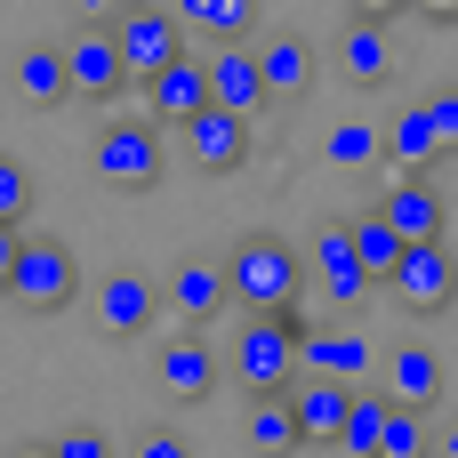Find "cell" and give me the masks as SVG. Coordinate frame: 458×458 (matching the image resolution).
I'll use <instances>...</instances> for the list:
<instances>
[{
  "mask_svg": "<svg viewBox=\"0 0 458 458\" xmlns=\"http://www.w3.org/2000/svg\"><path fill=\"white\" fill-rule=\"evenodd\" d=\"M298 282H306V258L290 242H274V233H242L225 250V306H242V314L298 306Z\"/></svg>",
  "mask_w": 458,
  "mask_h": 458,
  "instance_id": "6da1fadb",
  "label": "cell"
},
{
  "mask_svg": "<svg viewBox=\"0 0 458 458\" xmlns=\"http://www.w3.org/2000/svg\"><path fill=\"white\" fill-rule=\"evenodd\" d=\"M298 338H306V322H298V306H282V314H242V338H233V378H242V394H290V378H298Z\"/></svg>",
  "mask_w": 458,
  "mask_h": 458,
  "instance_id": "7a4b0ae2",
  "label": "cell"
},
{
  "mask_svg": "<svg viewBox=\"0 0 458 458\" xmlns=\"http://www.w3.org/2000/svg\"><path fill=\"white\" fill-rule=\"evenodd\" d=\"M89 169H97L113 193H153V185H161V121H145V113L105 121L97 145H89Z\"/></svg>",
  "mask_w": 458,
  "mask_h": 458,
  "instance_id": "3957f363",
  "label": "cell"
},
{
  "mask_svg": "<svg viewBox=\"0 0 458 458\" xmlns=\"http://www.w3.org/2000/svg\"><path fill=\"white\" fill-rule=\"evenodd\" d=\"M8 290H16V306H32V314H64V306L81 298L72 242H56V233H24V242H16V266H8Z\"/></svg>",
  "mask_w": 458,
  "mask_h": 458,
  "instance_id": "277c9868",
  "label": "cell"
},
{
  "mask_svg": "<svg viewBox=\"0 0 458 458\" xmlns=\"http://www.w3.org/2000/svg\"><path fill=\"white\" fill-rule=\"evenodd\" d=\"M105 32H113V48H121V72H129V81H153V72L185 48V24H177L161 0H121V8L105 16Z\"/></svg>",
  "mask_w": 458,
  "mask_h": 458,
  "instance_id": "5b68a950",
  "label": "cell"
},
{
  "mask_svg": "<svg viewBox=\"0 0 458 458\" xmlns=\"http://www.w3.org/2000/svg\"><path fill=\"white\" fill-rule=\"evenodd\" d=\"M386 290L403 298V314H451V306H458V258H451V242H403V258L386 266Z\"/></svg>",
  "mask_w": 458,
  "mask_h": 458,
  "instance_id": "8992f818",
  "label": "cell"
},
{
  "mask_svg": "<svg viewBox=\"0 0 458 458\" xmlns=\"http://www.w3.org/2000/svg\"><path fill=\"white\" fill-rule=\"evenodd\" d=\"M177 145H185V161H193L201 177H233V169L250 161V113L201 105V113H185V121H177Z\"/></svg>",
  "mask_w": 458,
  "mask_h": 458,
  "instance_id": "52a82bcc",
  "label": "cell"
},
{
  "mask_svg": "<svg viewBox=\"0 0 458 458\" xmlns=\"http://www.w3.org/2000/svg\"><path fill=\"white\" fill-rule=\"evenodd\" d=\"M89 314H97L105 338H145L153 314H161V282H145L137 266H113V274L89 290Z\"/></svg>",
  "mask_w": 458,
  "mask_h": 458,
  "instance_id": "ba28073f",
  "label": "cell"
},
{
  "mask_svg": "<svg viewBox=\"0 0 458 458\" xmlns=\"http://www.w3.org/2000/svg\"><path fill=\"white\" fill-rule=\"evenodd\" d=\"M64 89H72V97H97V105L129 89L121 48H113V32H105V24H81V32L64 40Z\"/></svg>",
  "mask_w": 458,
  "mask_h": 458,
  "instance_id": "9c48e42d",
  "label": "cell"
},
{
  "mask_svg": "<svg viewBox=\"0 0 458 458\" xmlns=\"http://www.w3.org/2000/svg\"><path fill=\"white\" fill-rule=\"evenodd\" d=\"M378 217H386L403 242H443V225H451V209H443V193H435L427 169H403V177L378 193Z\"/></svg>",
  "mask_w": 458,
  "mask_h": 458,
  "instance_id": "30bf717a",
  "label": "cell"
},
{
  "mask_svg": "<svg viewBox=\"0 0 458 458\" xmlns=\"http://www.w3.org/2000/svg\"><path fill=\"white\" fill-rule=\"evenodd\" d=\"M298 258H306V274L322 282V298H330L338 314H346V306H362V290H370V274H362V258H354V242H346V225H322V233H314V242H306Z\"/></svg>",
  "mask_w": 458,
  "mask_h": 458,
  "instance_id": "8fae6325",
  "label": "cell"
},
{
  "mask_svg": "<svg viewBox=\"0 0 458 458\" xmlns=\"http://www.w3.org/2000/svg\"><path fill=\"white\" fill-rule=\"evenodd\" d=\"M153 378H161L169 403H201V394H217V346L201 330H185V338H169L153 354Z\"/></svg>",
  "mask_w": 458,
  "mask_h": 458,
  "instance_id": "7c38bea8",
  "label": "cell"
},
{
  "mask_svg": "<svg viewBox=\"0 0 458 458\" xmlns=\"http://www.w3.org/2000/svg\"><path fill=\"white\" fill-rule=\"evenodd\" d=\"M346 378H322V370H298L290 378V419H298V443H338V427H346Z\"/></svg>",
  "mask_w": 458,
  "mask_h": 458,
  "instance_id": "4fadbf2b",
  "label": "cell"
},
{
  "mask_svg": "<svg viewBox=\"0 0 458 458\" xmlns=\"http://www.w3.org/2000/svg\"><path fill=\"white\" fill-rule=\"evenodd\" d=\"M145 97H153V113H145V121H169V129H177L185 113H201V105H209V56L177 48V56L145 81Z\"/></svg>",
  "mask_w": 458,
  "mask_h": 458,
  "instance_id": "5bb4252c",
  "label": "cell"
},
{
  "mask_svg": "<svg viewBox=\"0 0 458 458\" xmlns=\"http://www.w3.org/2000/svg\"><path fill=\"white\" fill-rule=\"evenodd\" d=\"M161 306H169L185 330L217 322V306H225V266H209V258H177L169 282H161Z\"/></svg>",
  "mask_w": 458,
  "mask_h": 458,
  "instance_id": "9a60e30c",
  "label": "cell"
},
{
  "mask_svg": "<svg viewBox=\"0 0 458 458\" xmlns=\"http://www.w3.org/2000/svg\"><path fill=\"white\" fill-rule=\"evenodd\" d=\"M209 105H225V113H258L266 105V72H258V48L250 40H225L209 56Z\"/></svg>",
  "mask_w": 458,
  "mask_h": 458,
  "instance_id": "2e32d148",
  "label": "cell"
},
{
  "mask_svg": "<svg viewBox=\"0 0 458 458\" xmlns=\"http://www.w3.org/2000/svg\"><path fill=\"white\" fill-rule=\"evenodd\" d=\"M298 370H322V378L362 386L370 378V338H354V330H306L298 338Z\"/></svg>",
  "mask_w": 458,
  "mask_h": 458,
  "instance_id": "e0dca14e",
  "label": "cell"
},
{
  "mask_svg": "<svg viewBox=\"0 0 458 458\" xmlns=\"http://www.w3.org/2000/svg\"><path fill=\"white\" fill-rule=\"evenodd\" d=\"M443 354L435 346H403L394 362H386V403H403V411H435L443 403Z\"/></svg>",
  "mask_w": 458,
  "mask_h": 458,
  "instance_id": "ac0fdd59",
  "label": "cell"
},
{
  "mask_svg": "<svg viewBox=\"0 0 458 458\" xmlns=\"http://www.w3.org/2000/svg\"><path fill=\"white\" fill-rule=\"evenodd\" d=\"M250 48H258L266 97H306V89H314V40H298V32H274V40H250Z\"/></svg>",
  "mask_w": 458,
  "mask_h": 458,
  "instance_id": "d6986e66",
  "label": "cell"
},
{
  "mask_svg": "<svg viewBox=\"0 0 458 458\" xmlns=\"http://www.w3.org/2000/svg\"><path fill=\"white\" fill-rule=\"evenodd\" d=\"M242 443H250V458H290V451H298V419H290V403H282V394H250V411H242Z\"/></svg>",
  "mask_w": 458,
  "mask_h": 458,
  "instance_id": "ffe728a7",
  "label": "cell"
},
{
  "mask_svg": "<svg viewBox=\"0 0 458 458\" xmlns=\"http://www.w3.org/2000/svg\"><path fill=\"white\" fill-rule=\"evenodd\" d=\"M169 16L185 32H209V40H250L258 32V0H169Z\"/></svg>",
  "mask_w": 458,
  "mask_h": 458,
  "instance_id": "44dd1931",
  "label": "cell"
},
{
  "mask_svg": "<svg viewBox=\"0 0 458 458\" xmlns=\"http://www.w3.org/2000/svg\"><path fill=\"white\" fill-rule=\"evenodd\" d=\"M16 89H24V105H40V113H56L72 89H64V48H48V40H32V48H16Z\"/></svg>",
  "mask_w": 458,
  "mask_h": 458,
  "instance_id": "7402d4cb",
  "label": "cell"
},
{
  "mask_svg": "<svg viewBox=\"0 0 458 458\" xmlns=\"http://www.w3.org/2000/svg\"><path fill=\"white\" fill-rule=\"evenodd\" d=\"M394 72V40H386V24L378 16H362V24H346V81H362V89H378Z\"/></svg>",
  "mask_w": 458,
  "mask_h": 458,
  "instance_id": "603a6c76",
  "label": "cell"
},
{
  "mask_svg": "<svg viewBox=\"0 0 458 458\" xmlns=\"http://www.w3.org/2000/svg\"><path fill=\"white\" fill-rule=\"evenodd\" d=\"M378 145H386L403 169H427V161L443 153V145H435V121H427V105H419V97H411V105H403V113L378 129Z\"/></svg>",
  "mask_w": 458,
  "mask_h": 458,
  "instance_id": "cb8c5ba5",
  "label": "cell"
},
{
  "mask_svg": "<svg viewBox=\"0 0 458 458\" xmlns=\"http://www.w3.org/2000/svg\"><path fill=\"white\" fill-rule=\"evenodd\" d=\"M386 394H370V386H354L346 394V427H338V451L346 458H378V435H386Z\"/></svg>",
  "mask_w": 458,
  "mask_h": 458,
  "instance_id": "d4e9b609",
  "label": "cell"
},
{
  "mask_svg": "<svg viewBox=\"0 0 458 458\" xmlns=\"http://www.w3.org/2000/svg\"><path fill=\"white\" fill-rule=\"evenodd\" d=\"M346 242H354V258H362V274H370V282H386V266L403 258V233L378 217V201H370L362 217H346Z\"/></svg>",
  "mask_w": 458,
  "mask_h": 458,
  "instance_id": "484cf974",
  "label": "cell"
},
{
  "mask_svg": "<svg viewBox=\"0 0 458 458\" xmlns=\"http://www.w3.org/2000/svg\"><path fill=\"white\" fill-rule=\"evenodd\" d=\"M378 451L386 458H435V443H427V427H419V411H386V435H378Z\"/></svg>",
  "mask_w": 458,
  "mask_h": 458,
  "instance_id": "4316f807",
  "label": "cell"
},
{
  "mask_svg": "<svg viewBox=\"0 0 458 458\" xmlns=\"http://www.w3.org/2000/svg\"><path fill=\"white\" fill-rule=\"evenodd\" d=\"M330 161H338V169H370V161H378V129H370V121H338V129H330Z\"/></svg>",
  "mask_w": 458,
  "mask_h": 458,
  "instance_id": "83f0119b",
  "label": "cell"
},
{
  "mask_svg": "<svg viewBox=\"0 0 458 458\" xmlns=\"http://www.w3.org/2000/svg\"><path fill=\"white\" fill-rule=\"evenodd\" d=\"M0 217H8V225H24V217H32V169H24V161H8V153H0Z\"/></svg>",
  "mask_w": 458,
  "mask_h": 458,
  "instance_id": "f1b7e54d",
  "label": "cell"
},
{
  "mask_svg": "<svg viewBox=\"0 0 458 458\" xmlns=\"http://www.w3.org/2000/svg\"><path fill=\"white\" fill-rule=\"evenodd\" d=\"M419 105H427V121H435V145H443V153H458V89L443 81V89H427Z\"/></svg>",
  "mask_w": 458,
  "mask_h": 458,
  "instance_id": "f546056e",
  "label": "cell"
},
{
  "mask_svg": "<svg viewBox=\"0 0 458 458\" xmlns=\"http://www.w3.org/2000/svg\"><path fill=\"white\" fill-rule=\"evenodd\" d=\"M48 451L56 458H113V443H105L97 427H64V435H48Z\"/></svg>",
  "mask_w": 458,
  "mask_h": 458,
  "instance_id": "4dcf8cb0",
  "label": "cell"
},
{
  "mask_svg": "<svg viewBox=\"0 0 458 458\" xmlns=\"http://www.w3.org/2000/svg\"><path fill=\"white\" fill-rule=\"evenodd\" d=\"M137 458H193V443H185L177 427H145V435H137Z\"/></svg>",
  "mask_w": 458,
  "mask_h": 458,
  "instance_id": "1f68e13d",
  "label": "cell"
},
{
  "mask_svg": "<svg viewBox=\"0 0 458 458\" xmlns=\"http://www.w3.org/2000/svg\"><path fill=\"white\" fill-rule=\"evenodd\" d=\"M16 242H24V225H8V217H0V290H8V266H16Z\"/></svg>",
  "mask_w": 458,
  "mask_h": 458,
  "instance_id": "d6a6232c",
  "label": "cell"
},
{
  "mask_svg": "<svg viewBox=\"0 0 458 458\" xmlns=\"http://www.w3.org/2000/svg\"><path fill=\"white\" fill-rule=\"evenodd\" d=\"M346 8H354V16H378V24H386V16H394V8H411V0H346Z\"/></svg>",
  "mask_w": 458,
  "mask_h": 458,
  "instance_id": "836d02e7",
  "label": "cell"
},
{
  "mask_svg": "<svg viewBox=\"0 0 458 458\" xmlns=\"http://www.w3.org/2000/svg\"><path fill=\"white\" fill-rule=\"evenodd\" d=\"M72 8H81V24H105V16H113L121 0H72Z\"/></svg>",
  "mask_w": 458,
  "mask_h": 458,
  "instance_id": "e575fe53",
  "label": "cell"
},
{
  "mask_svg": "<svg viewBox=\"0 0 458 458\" xmlns=\"http://www.w3.org/2000/svg\"><path fill=\"white\" fill-rule=\"evenodd\" d=\"M411 8H419V16H443V24L458 16V0H411Z\"/></svg>",
  "mask_w": 458,
  "mask_h": 458,
  "instance_id": "d590c367",
  "label": "cell"
},
{
  "mask_svg": "<svg viewBox=\"0 0 458 458\" xmlns=\"http://www.w3.org/2000/svg\"><path fill=\"white\" fill-rule=\"evenodd\" d=\"M435 458H458V419L443 427V435H435Z\"/></svg>",
  "mask_w": 458,
  "mask_h": 458,
  "instance_id": "8d00e7d4",
  "label": "cell"
},
{
  "mask_svg": "<svg viewBox=\"0 0 458 458\" xmlns=\"http://www.w3.org/2000/svg\"><path fill=\"white\" fill-rule=\"evenodd\" d=\"M16 458H56V451H48V443H24V451H16Z\"/></svg>",
  "mask_w": 458,
  "mask_h": 458,
  "instance_id": "74e56055",
  "label": "cell"
},
{
  "mask_svg": "<svg viewBox=\"0 0 458 458\" xmlns=\"http://www.w3.org/2000/svg\"><path fill=\"white\" fill-rule=\"evenodd\" d=\"M378 458H386V451H378Z\"/></svg>",
  "mask_w": 458,
  "mask_h": 458,
  "instance_id": "f35d334b",
  "label": "cell"
}]
</instances>
